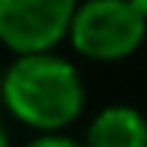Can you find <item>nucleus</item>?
Listing matches in <instances>:
<instances>
[{"label":"nucleus","instance_id":"1","mask_svg":"<svg viewBox=\"0 0 147 147\" xmlns=\"http://www.w3.org/2000/svg\"><path fill=\"white\" fill-rule=\"evenodd\" d=\"M0 96L21 123L39 132H57L81 114L84 84L66 57L51 51L18 54L3 72Z\"/></svg>","mask_w":147,"mask_h":147},{"label":"nucleus","instance_id":"2","mask_svg":"<svg viewBox=\"0 0 147 147\" xmlns=\"http://www.w3.org/2000/svg\"><path fill=\"white\" fill-rule=\"evenodd\" d=\"M147 15L132 0H87L75 9L69 39L90 60H123L144 42Z\"/></svg>","mask_w":147,"mask_h":147},{"label":"nucleus","instance_id":"3","mask_svg":"<svg viewBox=\"0 0 147 147\" xmlns=\"http://www.w3.org/2000/svg\"><path fill=\"white\" fill-rule=\"evenodd\" d=\"M78 0H0V42L18 54L51 51L69 33Z\"/></svg>","mask_w":147,"mask_h":147},{"label":"nucleus","instance_id":"4","mask_svg":"<svg viewBox=\"0 0 147 147\" xmlns=\"http://www.w3.org/2000/svg\"><path fill=\"white\" fill-rule=\"evenodd\" d=\"M87 147H147V120L129 105L99 111L87 129Z\"/></svg>","mask_w":147,"mask_h":147},{"label":"nucleus","instance_id":"5","mask_svg":"<svg viewBox=\"0 0 147 147\" xmlns=\"http://www.w3.org/2000/svg\"><path fill=\"white\" fill-rule=\"evenodd\" d=\"M27 147H87V144H78V141H72V138L57 135V132H45L42 138H36V141L27 144Z\"/></svg>","mask_w":147,"mask_h":147},{"label":"nucleus","instance_id":"6","mask_svg":"<svg viewBox=\"0 0 147 147\" xmlns=\"http://www.w3.org/2000/svg\"><path fill=\"white\" fill-rule=\"evenodd\" d=\"M0 147H9V138H6V129H3V123H0Z\"/></svg>","mask_w":147,"mask_h":147},{"label":"nucleus","instance_id":"7","mask_svg":"<svg viewBox=\"0 0 147 147\" xmlns=\"http://www.w3.org/2000/svg\"><path fill=\"white\" fill-rule=\"evenodd\" d=\"M132 3H135V6H138V9H141V12H144V15H147V0H132Z\"/></svg>","mask_w":147,"mask_h":147},{"label":"nucleus","instance_id":"8","mask_svg":"<svg viewBox=\"0 0 147 147\" xmlns=\"http://www.w3.org/2000/svg\"><path fill=\"white\" fill-rule=\"evenodd\" d=\"M0 87H3V72H0Z\"/></svg>","mask_w":147,"mask_h":147}]
</instances>
